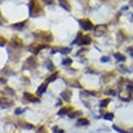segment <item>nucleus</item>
<instances>
[{
	"mask_svg": "<svg viewBox=\"0 0 133 133\" xmlns=\"http://www.w3.org/2000/svg\"><path fill=\"white\" fill-rule=\"evenodd\" d=\"M40 5L38 4V1L37 0H32V2H30V16H32V17H36V14L37 13V16L39 15V13L38 12H40Z\"/></svg>",
	"mask_w": 133,
	"mask_h": 133,
	"instance_id": "f257e3e1",
	"label": "nucleus"
},
{
	"mask_svg": "<svg viewBox=\"0 0 133 133\" xmlns=\"http://www.w3.org/2000/svg\"><path fill=\"white\" fill-rule=\"evenodd\" d=\"M80 23H81L82 28L84 30H90L93 28V24H92V23L89 19L80 20Z\"/></svg>",
	"mask_w": 133,
	"mask_h": 133,
	"instance_id": "f03ea898",
	"label": "nucleus"
},
{
	"mask_svg": "<svg viewBox=\"0 0 133 133\" xmlns=\"http://www.w3.org/2000/svg\"><path fill=\"white\" fill-rule=\"evenodd\" d=\"M12 104H13L12 101H10L8 98H2L1 99H0V105H1L2 108H9V107H10Z\"/></svg>",
	"mask_w": 133,
	"mask_h": 133,
	"instance_id": "7ed1b4c3",
	"label": "nucleus"
},
{
	"mask_svg": "<svg viewBox=\"0 0 133 133\" xmlns=\"http://www.w3.org/2000/svg\"><path fill=\"white\" fill-rule=\"evenodd\" d=\"M24 96L25 99L29 102H34V103H36V102H39V99H38V98L34 96L32 94L28 93V92H24Z\"/></svg>",
	"mask_w": 133,
	"mask_h": 133,
	"instance_id": "20e7f679",
	"label": "nucleus"
},
{
	"mask_svg": "<svg viewBox=\"0 0 133 133\" xmlns=\"http://www.w3.org/2000/svg\"><path fill=\"white\" fill-rule=\"evenodd\" d=\"M58 2H59V4L61 5L64 10L70 12V4H69V2L67 1V0H58Z\"/></svg>",
	"mask_w": 133,
	"mask_h": 133,
	"instance_id": "39448f33",
	"label": "nucleus"
},
{
	"mask_svg": "<svg viewBox=\"0 0 133 133\" xmlns=\"http://www.w3.org/2000/svg\"><path fill=\"white\" fill-rule=\"evenodd\" d=\"M79 43H78V44H90V42H92V39H90V38L89 37V36H84L83 38H81V39L79 40Z\"/></svg>",
	"mask_w": 133,
	"mask_h": 133,
	"instance_id": "423d86ee",
	"label": "nucleus"
},
{
	"mask_svg": "<svg viewBox=\"0 0 133 133\" xmlns=\"http://www.w3.org/2000/svg\"><path fill=\"white\" fill-rule=\"evenodd\" d=\"M25 23H26V22L24 21V22H21V23L15 24L12 25V27L15 29H18V30H21L22 28H24V27L25 26Z\"/></svg>",
	"mask_w": 133,
	"mask_h": 133,
	"instance_id": "0eeeda50",
	"label": "nucleus"
},
{
	"mask_svg": "<svg viewBox=\"0 0 133 133\" xmlns=\"http://www.w3.org/2000/svg\"><path fill=\"white\" fill-rule=\"evenodd\" d=\"M72 110V109L70 108H67V107H64V108H62L61 110H59V112H58V115H65L67 114L69 112H70Z\"/></svg>",
	"mask_w": 133,
	"mask_h": 133,
	"instance_id": "6e6552de",
	"label": "nucleus"
},
{
	"mask_svg": "<svg viewBox=\"0 0 133 133\" xmlns=\"http://www.w3.org/2000/svg\"><path fill=\"white\" fill-rule=\"evenodd\" d=\"M46 87H47V85L45 84H41V85L39 86V88H38L37 93H38V94H42V93H44V92L45 90H46Z\"/></svg>",
	"mask_w": 133,
	"mask_h": 133,
	"instance_id": "1a4fd4ad",
	"label": "nucleus"
},
{
	"mask_svg": "<svg viewBox=\"0 0 133 133\" xmlns=\"http://www.w3.org/2000/svg\"><path fill=\"white\" fill-rule=\"evenodd\" d=\"M78 125H87L89 124V121L86 118H81L78 121Z\"/></svg>",
	"mask_w": 133,
	"mask_h": 133,
	"instance_id": "9d476101",
	"label": "nucleus"
},
{
	"mask_svg": "<svg viewBox=\"0 0 133 133\" xmlns=\"http://www.w3.org/2000/svg\"><path fill=\"white\" fill-rule=\"evenodd\" d=\"M114 57L116 58V59L118 60V61H124V60H125V57L124 56H123L122 54L120 53H115L114 54Z\"/></svg>",
	"mask_w": 133,
	"mask_h": 133,
	"instance_id": "9b49d317",
	"label": "nucleus"
},
{
	"mask_svg": "<svg viewBox=\"0 0 133 133\" xmlns=\"http://www.w3.org/2000/svg\"><path fill=\"white\" fill-rule=\"evenodd\" d=\"M46 47H47L46 45H38V46H37V48H36V50H34V53L38 54L42 49H44V48H46Z\"/></svg>",
	"mask_w": 133,
	"mask_h": 133,
	"instance_id": "f8f14e48",
	"label": "nucleus"
},
{
	"mask_svg": "<svg viewBox=\"0 0 133 133\" xmlns=\"http://www.w3.org/2000/svg\"><path fill=\"white\" fill-rule=\"evenodd\" d=\"M110 100L109 99V98H107V99H104L103 101H101V106L102 107H106L107 105H108V104L110 103Z\"/></svg>",
	"mask_w": 133,
	"mask_h": 133,
	"instance_id": "ddd939ff",
	"label": "nucleus"
},
{
	"mask_svg": "<svg viewBox=\"0 0 133 133\" xmlns=\"http://www.w3.org/2000/svg\"><path fill=\"white\" fill-rule=\"evenodd\" d=\"M57 76H58V73H54L53 75H52L50 78H48V79H47V81H48L49 83H50V82H52V81H55L56 78H57Z\"/></svg>",
	"mask_w": 133,
	"mask_h": 133,
	"instance_id": "4468645a",
	"label": "nucleus"
},
{
	"mask_svg": "<svg viewBox=\"0 0 133 133\" xmlns=\"http://www.w3.org/2000/svg\"><path fill=\"white\" fill-rule=\"evenodd\" d=\"M113 118H114V116L112 113H107L104 115V118L106 120H112L113 119Z\"/></svg>",
	"mask_w": 133,
	"mask_h": 133,
	"instance_id": "2eb2a0df",
	"label": "nucleus"
},
{
	"mask_svg": "<svg viewBox=\"0 0 133 133\" xmlns=\"http://www.w3.org/2000/svg\"><path fill=\"white\" fill-rule=\"evenodd\" d=\"M72 63V59H70V58H66V59H64V62H63V64H65V65H69V64H70Z\"/></svg>",
	"mask_w": 133,
	"mask_h": 133,
	"instance_id": "dca6fc26",
	"label": "nucleus"
},
{
	"mask_svg": "<svg viewBox=\"0 0 133 133\" xmlns=\"http://www.w3.org/2000/svg\"><path fill=\"white\" fill-rule=\"evenodd\" d=\"M60 52H61L63 54H66V53H68V52H70V49H68V48H62V49H60Z\"/></svg>",
	"mask_w": 133,
	"mask_h": 133,
	"instance_id": "f3484780",
	"label": "nucleus"
},
{
	"mask_svg": "<svg viewBox=\"0 0 133 133\" xmlns=\"http://www.w3.org/2000/svg\"><path fill=\"white\" fill-rule=\"evenodd\" d=\"M113 128L116 130V132H120V133H128L127 132H124V130H122L121 129H119V128H118V127H116V125H113Z\"/></svg>",
	"mask_w": 133,
	"mask_h": 133,
	"instance_id": "a211bd4d",
	"label": "nucleus"
},
{
	"mask_svg": "<svg viewBox=\"0 0 133 133\" xmlns=\"http://www.w3.org/2000/svg\"><path fill=\"white\" fill-rule=\"evenodd\" d=\"M42 1L44 2V3H45L46 4H54V0H42Z\"/></svg>",
	"mask_w": 133,
	"mask_h": 133,
	"instance_id": "6ab92c4d",
	"label": "nucleus"
},
{
	"mask_svg": "<svg viewBox=\"0 0 133 133\" xmlns=\"http://www.w3.org/2000/svg\"><path fill=\"white\" fill-rule=\"evenodd\" d=\"M5 43H6V40H5V38L0 37V46H3Z\"/></svg>",
	"mask_w": 133,
	"mask_h": 133,
	"instance_id": "aec40b11",
	"label": "nucleus"
},
{
	"mask_svg": "<svg viewBox=\"0 0 133 133\" xmlns=\"http://www.w3.org/2000/svg\"><path fill=\"white\" fill-rule=\"evenodd\" d=\"M23 112H24V110H21V109H20V108H18L17 110H15V114H16V115H18V114H21Z\"/></svg>",
	"mask_w": 133,
	"mask_h": 133,
	"instance_id": "412c9836",
	"label": "nucleus"
},
{
	"mask_svg": "<svg viewBox=\"0 0 133 133\" xmlns=\"http://www.w3.org/2000/svg\"><path fill=\"white\" fill-rule=\"evenodd\" d=\"M5 21H6V20L4 18V17L2 16V14L0 13V24H3L4 22H5Z\"/></svg>",
	"mask_w": 133,
	"mask_h": 133,
	"instance_id": "4be33fe9",
	"label": "nucleus"
}]
</instances>
